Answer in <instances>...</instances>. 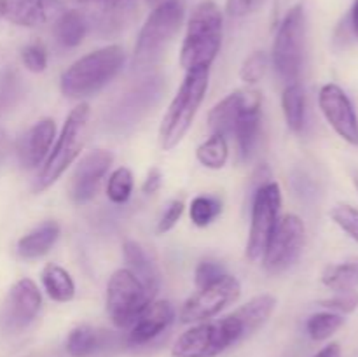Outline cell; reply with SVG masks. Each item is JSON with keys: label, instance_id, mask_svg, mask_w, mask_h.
Masks as SVG:
<instances>
[{"label": "cell", "instance_id": "13", "mask_svg": "<svg viewBox=\"0 0 358 357\" xmlns=\"http://www.w3.org/2000/svg\"><path fill=\"white\" fill-rule=\"evenodd\" d=\"M318 105L334 132L352 146H358V118L345 90L338 84H325L318 93Z\"/></svg>", "mask_w": 358, "mask_h": 357}, {"label": "cell", "instance_id": "17", "mask_svg": "<svg viewBox=\"0 0 358 357\" xmlns=\"http://www.w3.org/2000/svg\"><path fill=\"white\" fill-rule=\"evenodd\" d=\"M261 93L255 90L243 91V104L234 125L233 136L236 139L241 160H248L255 149L261 132Z\"/></svg>", "mask_w": 358, "mask_h": 357}, {"label": "cell", "instance_id": "33", "mask_svg": "<svg viewBox=\"0 0 358 357\" xmlns=\"http://www.w3.org/2000/svg\"><path fill=\"white\" fill-rule=\"evenodd\" d=\"M133 192V174L129 168L119 167L110 174L107 182V198L115 205H122Z\"/></svg>", "mask_w": 358, "mask_h": 357}, {"label": "cell", "instance_id": "34", "mask_svg": "<svg viewBox=\"0 0 358 357\" xmlns=\"http://www.w3.org/2000/svg\"><path fill=\"white\" fill-rule=\"evenodd\" d=\"M268 55L264 51H254L250 56H247L240 69V77L243 83L255 84L264 77L268 70Z\"/></svg>", "mask_w": 358, "mask_h": 357}, {"label": "cell", "instance_id": "15", "mask_svg": "<svg viewBox=\"0 0 358 357\" xmlns=\"http://www.w3.org/2000/svg\"><path fill=\"white\" fill-rule=\"evenodd\" d=\"M112 161H114V156L110 150L105 149L93 150L79 161L73 172L72 189H70L73 203L84 205L96 196L105 175L110 170Z\"/></svg>", "mask_w": 358, "mask_h": 357}, {"label": "cell", "instance_id": "41", "mask_svg": "<svg viewBox=\"0 0 358 357\" xmlns=\"http://www.w3.org/2000/svg\"><path fill=\"white\" fill-rule=\"evenodd\" d=\"M161 186H163V174H161V170L157 167L150 168L145 181H143L142 184V191L145 192V195H154V192L159 191Z\"/></svg>", "mask_w": 358, "mask_h": 357}, {"label": "cell", "instance_id": "23", "mask_svg": "<svg viewBox=\"0 0 358 357\" xmlns=\"http://www.w3.org/2000/svg\"><path fill=\"white\" fill-rule=\"evenodd\" d=\"M243 104V91H234L220 100L208 114V128L212 133L222 136H233L234 125Z\"/></svg>", "mask_w": 358, "mask_h": 357}, {"label": "cell", "instance_id": "4", "mask_svg": "<svg viewBox=\"0 0 358 357\" xmlns=\"http://www.w3.org/2000/svg\"><path fill=\"white\" fill-rule=\"evenodd\" d=\"M182 21L184 4L180 0H164L150 10L145 23L140 28L135 44L133 69L136 72L149 70L163 58L168 46L173 42L175 35L180 30Z\"/></svg>", "mask_w": 358, "mask_h": 357}, {"label": "cell", "instance_id": "45", "mask_svg": "<svg viewBox=\"0 0 358 357\" xmlns=\"http://www.w3.org/2000/svg\"><path fill=\"white\" fill-rule=\"evenodd\" d=\"M353 181H355V186H357V189H358V174L355 175V177H353Z\"/></svg>", "mask_w": 358, "mask_h": 357}, {"label": "cell", "instance_id": "40", "mask_svg": "<svg viewBox=\"0 0 358 357\" xmlns=\"http://www.w3.org/2000/svg\"><path fill=\"white\" fill-rule=\"evenodd\" d=\"M266 0H226V10L231 18H245L264 6Z\"/></svg>", "mask_w": 358, "mask_h": 357}, {"label": "cell", "instance_id": "37", "mask_svg": "<svg viewBox=\"0 0 358 357\" xmlns=\"http://www.w3.org/2000/svg\"><path fill=\"white\" fill-rule=\"evenodd\" d=\"M224 275H226V270H224L222 262L215 261V259H205V261H201L196 266L194 282L198 289H203V287L217 282Z\"/></svg>", "mask_w": 358, "mask_h": 357}, {"label": "cell", "instance_id": "22", "mask_svg": "<svg viewBox=\"0 0 358 357\" xmlns=\"http://www.w3.org/2000/svg\"><path fill=\"white\" fill-rule=\"evenodd\" d=\"M59 237V224L45 220L17 241V254L23 259H38L48 254Z\"/></svg>", "mask_w": 358, "mask_h": 357}, {"label": "cell", "instance_id": "44", "mask_svg": "<svg viewBox=\"0 0 358 357\" xmlns=\"http://www.w3.org/2000/svg\"><path fill=\"white\" fill-rule=\"evenodd\" d=\"M350 21H352V28H353V31H355V35L358 37V0L353 2L352 14H350Z\"/></svg>", "mask_w": 358, "mask_h": 357}, {"label": "cell", "instance_id": "19", "mask_svg": "<svg viewBox=\"0 0 358 357\" xmlns=\"http://www.w3.org/2000/svg\"><path fill=\"white\" fill-rule=\"evenodd\" d=\"M175 318V308L170 301H152L140 317L129 328V343L131 345H145L170 328Z\"/></svg>", "mask_w": 358, "mask_h": 357}, {"label": "cell", "instance_id": "36", "mask_svg": "<svg viewBox=\"0 0 358 357\" xmlns=\"http://www.w3.org/2000/svg\"><path fill=\"white\" fill-rule=\"evenodd\" d=\"M21 62L30 72H44L45 66H48V51H45L44 44L31 42V44L24 46L23 51H21Z\"/></svg>", "mask_w": 358, "mask_h": 357}, {"label": "cell", "instance_id": "35", "mask_svg": "<svg viewBox=\"0 0 358 357\" xmlns=\"http://www.w3.org/2000/svg\"><path fill=\"white\" fill-rule=\"evenodd\" d=\"M331 219L345 231L346 234L353 238V240L358 241V209L357 206L346 205V203H341V205H336L334 209L331 210Z\"/></svg>", "mask_w": 358, "mask_h": 357}, {"label": "cell", "instance_id": "42", "mask_svg": "<svg viewBox=\"0 0 358 357\" xmlns=\"http://www.w3.org/2000/svg\"><path fill=\"white\" fill-rule=\"evenodd\" d=\"M315 357H341V346L338 343H329Z\"/></svg>", "mask_w": 358, "mask_h": 357}, {"label": "cell", "instance_id": "20", "mask_svg": "<svg viewBox=\"0 0 358 357\" xmlns=\"http://www.w3.org/2000/svg\"><path fill=\"white\" fill-rule=\"evenodd\" d=\"M161 84L159 77H154V79H147L145 83L140 84L138 88H135L133 91H129L119 105L115 107L114 118L117 125H122V121L135 122L136 119L142 114H145L149 111V107H152L154 102L157 100L161 93Z\"/></svg>", "mask_w": 358, "mask_h": 357}, {"label": "cell", "instance_id": "12", "mask_svg": "<svg viewBox=\"0 0 358 357\" xmlns=\"http://www.w3.org/2000/svg\"><path fill=\"white\" fill-rule=\"evenodd\" d=\"M42 307V294L37 284L31 279H21L10 287L2 312H0V328L6 332L16 335L27 329Z\"/></svg>", "mask_w": 358, "mask_h": 357}, {"label": "cell", "instance_id": "29", "mask_svg": "<svg viewBox=\"0 0 358 357\" xmlns=\"http://www.w3.org/2000/svg\"><path fill=\"white\" fill-rule=\"evenodd\" d=\"M101 345L100 332L91 326H77L69 332L66 352L72 357H87L96 352Z\"/></svg>", "mask_w": 358, "mask_h": 357}, {"label": "cell", "instance_id": "46", "mask_svg": "<svg viewBox=\"0 0 358 357\" xmlns=\"http://www.w3.org/2000/svg\"><path fill=\"white\" fill-rule=\"evenodd\" d=\"M0 18H2V13H0Z\"/></svg>", "mask_w": 358, "mask_h": 357}, {"label": "cell", "instance_id": "39", "mask_svg": "<svg viewBox=\"0 0 358 357\" xmlns=\"http://www.w3.org/2000/svg\"><path fill=\"white\" fill-rule=\"evenodd\" d=\"M184 202L182 200H171L166 205V209L163 210L159 217V223H157V233H168L170 230H173L177 226V223L180 220L182 214H184Z\"/></svg>", "mask_w": 358, "mask_h": 357}, {"label": "cell", "instance_id": "31", "mask_svg": "<svg viewBox=\"0 0 358 357\" xmlns=\"http://www.w3.org/2000/svg\"><path fill=\"white\" fill-rule=\"evenodd\" d=\"M222 212V202L215 196H196L189 206V216L191 220L198 227H206L212 224Z\"/></svg>", "mask_w": 358, "mask_h": 357}, {"label": "cell", "instance_id": "25", "mask_svg": "<svg viewBox=\"0 0 358 357\" xmlns=\"http://www.w3.org/2000/svg\"><path fill=\"white\" fill-rule=\"evenodd\" d=\"M41 280L44 290L52 301L66 303V301L73 300V296H76V282H73L72 275L65 268L55 265V262H49V265L44 266Z\"/></svg>", "mask_w": 358, "mask_h": 357}, {"label": "cell", "instance_id": "3", "mask_svg": "<svg viewBox=\"0 0 358 357\" xmlns=\"http://www.w3.org/2000/svg\"><path fill=\"white\" fill-rule=\"evenodd\" d=\"M124 49L117 44L105 46L73 62L59 79V88L66 98L84 100L103 90L124 65Z\"/></svg>", "mask_w": 358, "mask_h": 357}, {"label": "cell", "instance_id": "38", "mask_svg": "<svg viewBox=\"0 0 358 357\" xmlns=\"http://www.w3.org/2000/svg\"><path fill=\"white\" fill-rule=\"evenodd\" d=\"M320 307L329 308L336 314H352L358 308V290H350V293H336V296L322 300Z\"/></svg>", "mask_w": 358, "mask_h": 357}, {"label": "cell", "instance_id": "7", "mask_svg": "<svg viewBox=\"0 0 358 357\" xmlns=\"http://www.w3.org/2000/svg\"><path fill=\"white\" fill-rule=\"evenodd\" d=\"M306 42V16L301 4L294 6L283 18L273 42V66L285 84L299 83Z\"/></svg>", "mask_w": 358, "mask_h": 357}, {"label": "cell", "instance_id": "30", "mask_svg": "<svg viewBox=\"0 0 358 357\" xmlns=\"http://www.w3.org/2000/svg\"><path fill=\"white\" fill-rule=\"evenodd\" d=\"M345 318L341 314L336 312H318L313 314L306 322V331L311 340L315 342H324V340L331 338L336 331L343 328Z\"/></svg>", "mask_w": 358, "mask_h": 357}, {"label": "cell", "instance_id": "5", "mask_svg": "<svg viewBox=\"0 0 358 357\" xmlns=\"http://www.w3.org/2000/svg\"><path fill=\"white\" fill-rule=\"evenodd\" d=\"M210 70H189L178 88L177 94L168 105L159 126V144L164 150H171L182 142L194 122L208 91Z\"/></svg>", "mask_w": 358, "mask_h": 357}, {"label": "cell", "instance_id": "24", "mask_svg": "<svg viewBox=\"0 0 358 357\" xmlns=\"http://www.w3.org/2000/svg\"><path fill=\"white\" fill-rule=\"evenodd\" d=\"M87 21L80 10H63L55 21V37L63 48H77L87 34Z\"/></svg>", "mask_w": 358, "mask_h": 357}, {"label": "cell", "instance_id": "8", "mask_svg": "<svg viewBox=\"0 0 358 357\" xmlns=\"http://www.w3.org/2000/svg\"><path fill=\"white\" fill-rule=\"evenodd\" d=\"M154 298L156 294L147 289L128 268H119L112 273L107 284V314L117 328H131Z\"/></svg>", "mask_w": 358, "mask_h": 357}, {"label": "cell", "instance_id": "1", "mask_svg": "<svg viewBox=\"0 0 358 357\" xmlns=\"http://www.w3.org/2000/svg\"><path fill=\"white\" fill-rule=\"evenodd\" d=\"M254 335L240 308L220 318L198 322L171 346L173 357H217Z\"/></svg>", "mask_w": 358, "mask_h": 357}, {"label": "cell", "instance_id": "21", "mask_svg": "<svg viewBox=\"0 0 358 357\" xmlns=\"http://www.w3.org/2000/svg\"><path fill=\"white\" fill-rule=\"evenodd\" d=\"M122 254H124V261L128 265V270L147 287L157 294L159 289V270H157L156 262L149 258L145 248L135 240H128L122 245Z\"/></svg>", "mask_w": 358, "mask_h": 357}, {"label": "cell", "instance_id": "32", "mask_svg": "<svg viewBox=\"0 0 358 357\" xmlns=\"http://www.w3.org/2000/svg\"><path fill=\"white\" fill-rule=\"evenodd\" d=\"M23 94V84L14 69L0 70V114L10 111Z\"/></svg>", "mask_w": 358, "mask_h": 357}, {"label": "cell", "instance_id": "43", "mask_svg": "<svg viewBox=\"0 0 358 357\" xmlns=\"http://www.w3.org/2000/svg\"><path fill=\"white\" fill-rule=\"evenodd\" d=\"M7 149H9V139H7V133L0 128V163H2L3 158H6Z\"/></svg>", "mask_w": 358, "mask_h": 357}, {"label": "cell", "instance_id": "9", "mask_svg": "<svg viewBox=\"0 0 358 357\" xmlns=\"http://www.w3.org/2000/svg\"><path fill=\"white\" fill-rule=\"evenodd\" d=\"M280 210H282V189L276 182H268L254 192L250 231H248L247 241L248 261H262L269 240L278 226Z\"/></svg>", "mask_w": 358, "mask_h": 357}, {"label": "cell", "instance_id": "28", "mask_svg": "<svg viewBox=\"0 0 358 357\" xmlns=\"http://www.w3.org/2000/svg\"><path fill=\"white\" fill-rule=\"evenodd\" d=\"M196 158H198V161L205 168L220 170V168L226 167L227 160H229V144H227V139L222 135L212 133L205 142L198 146Z\"/></svg>", "mask_w": 358, "mask_h": 357}, {"label": "cell", "instance_id": "11", "mask_svg": "<svg viewBox=\"0 0 358 357\" xmlns=\"http://www.w3.org/2000/svg\"><path fill=\"white\" fill-rule=\"evenodd\" d=\"M241 296V284L236 276L224 275L217 282L192 294L180 310L182 324H198L219 315L224 308L236 303Z\"/></svg>", "mask_w": 358, "mask_h": 357}, {"label": "cell", "instance_id": "10", "mask_svg": "<svg viewBox=\"0 0 358 357\" xmlns=\"http://www.w3.org/2000/svg\"><path fill=\"white\" fill-rule=\"evenodd\" d=\"M304 241H306V227L303 219L296 214L280 217L278 226L262 258L266 272L271 275H280L292 268L303 254Z\"/></svg>", "mask_w": 358, "mask_h": 357}, {"label": "cell", "instance_id": "2", "mask_svg": "<svg viewBox=\"0 0 358 357\" xmlns=\"http://www.w3.org/2000/svg\"><path fill=\"white\" fill-rule=\"evenodd\" d=\"M224 18L213 0L198 4L187 21L180 65L189 70H210L222 48Z\"/></svg>", "mask_w": 358, "mask_h": 357}, {"label": "cell", "instance_id": "26", "mask_svg": "<svg viewBox=\"0 0 358 357\" xmlns=\"http://www.w3.org/2000/svg\"><path fill=\"white\" fill-rule=\"evenodd\" d=\"M322 282L334 293H350L358 289V255L338 265H329L322 273Z\"/></svg>", "mask_w": 358, "mask_h": 357}, {"label": "cell", "instance_id": "18", "mask_svg": "<svg viewBox=\"0 0 358 357\" xmlns=\"http://www.w3.org/2000/svg\"><path fill=\"white\" fill-rule=\"evenodd\" d=\"M56 139V125L45 118L35 122L17 142V160L27 170H34L45 161Z\"/></svg>", "mask_w": 358, "mask_h": 357}, {"label": "cell", "instance_id": "14", "mask_svg": "<svg viewBox=\"0 0 358 357\" xmlns=\"http://www.w3.org/2000/svg\"><path fill=\"white\" fill-rule=\"evenodd\" d=\"M87 7V28L100 37H110L124 30L136 14V0H79Z\"/></svg>", "mask_w": 358, "mask_h": 357}, {"label": "cell", "instance_id": "27", "mask_svg": "<svg viewBox=\"0 0 358 357\" xmlns=\"http://www.w3.org/2000/svg\"><path fill=\"white\" fill-rule=\"evenodd\" d=\"M282 108L287 126L292 132L299 133L304 128V119H306V93L301 83L287 84L282 94Z\"/></svg>", "mask_w": 358, "mask_h": 357}, {"label": "cell", "instance_id": "6", "mask_svg": "<svg viewBox=\"0 0 358 357\" xmlns=\"http://www.w3.org/2000/svg\"><path fill=\"white\" fill-rule=\"evenodd\" d=\"M90 114V105L86 102H80L77 107L72 108L62 132L56 136L51 153L42 163L41 172L35 178V192H42L51 188L65 174L66 168L79 158L80 150L84 149V144H86Z\"/></svg>", "mask_w": 358, "mask_h": 357}, {"label": "cell", "instance_id": "16", "mask_svg": "<svg viewBox=\"0 0 358 357\" xmlns=\"http://www.w3.org/2000/svg\"><path fill=\"white\" fill-rule=\"evenodd\" d=\"M63 10L62 0H0L2 18L17 27H44L58 20Z\"/></svg>", "mask_w": 358, "mask_h": 357}]
</instances>
